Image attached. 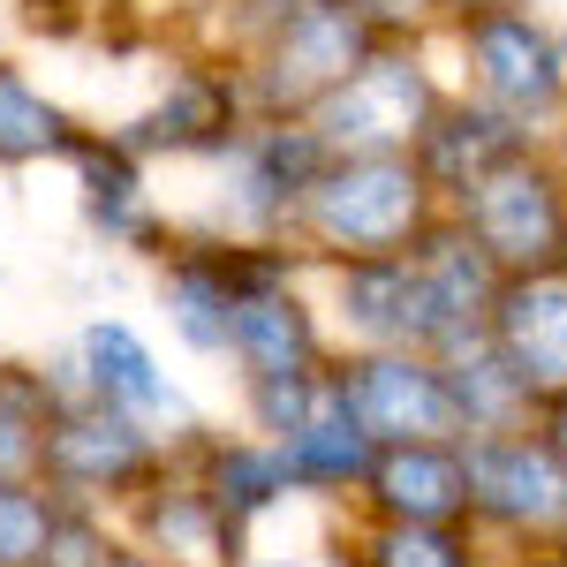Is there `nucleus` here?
<instances>
[{
  "label": "nucleus",
  "mask_w": 567,
  "mask_h": 567,
  "mask_svg": "<svg viewBox=\"0 0 567 567\" xmlns=\"http://www.w3.org/2000/svg\"><path fill=\"white\" fill-rule=\"evenodd\" d=\"M303 219L326 250L349 265L363 258H409L432 235V182L416 159H333L310 182Z\"/></svg>",
  "instance_id": "nucleus-1"
},
{
  "label": "nucleus",
  "mask_w": 567,
  "mask_h": 567,
  "mask_svg": "<svg viewBox=\"0 0 567 567\" xmlns=\"http://www.w3.org/2000/svg\"><path fill=\"white\" fill-rule=\"evenodd\" d=\"M333 401L349 409L371 446H462V401L446 386V363L416 349H363L333 379Z\"/></svg>",
  "instance_id": "nucleus-2"
},
{
  "label": "nucleus",
  "mask_w": 567,
  "mask_h": 567,
  "mask_svg": "<svg viewBox=\"0 0 567 567\" xmlns=\"http://www.w3.org/2000/svg\"><path fill=\"white\" fill-rule=\"evenodd\" d=\"M432 122H439V91L424 76V61L371 53L349 84L310 114V136L326 144V159H416Z\"/></svg>",
  "instance_id": "nucleus-3"
},
{
  "label": "nucleus",
  "mask_w": 567,
  "mask_h": 567,
  "mask_svg": "<svg viewBox=\"0 0 567 567\" xmlns=\"http://www.w3.org/2000/svg\"><path fill=\"white\" fill-rule=\"evenodd\" d=\"M462 227H470V243L507 280L545 272V265H567V182H560V167L537 159V152L507 159L499 175H484L462 197Z\"/></svg>",
  "instance_id": "nucleus-4"
},
{
  "label": "nucleus",
  "mask_w": 567,
  "mask_h": 567,
  "mask_svg": "<svg viewBox=\"0 0 567 567\" xmlns=\"http://www.w3.org/2000/svg\"><path fill=\"white\" fill-rule=\"evenodd\" d=\"M470 515L515 529V537H553L567 545V462L545 446V432L470 439Z\"/></svg>",
  "instance_id": "nucleus-5"
},
{
  "label": "nucleus",
  "mask_w": 567,
  "mask_h": 567,
  "mask_svg": "<svg viewBox=\"0 0 567 567\" xmlns=\"http://www.w3.org/2000/svg\"><path fill=\"white\" fill-rule=\"evenodd\" d=\"M462 53H470V76H477L484 106H499V114H515V122H553L567 106L560 39H553L529 8L462 23Z\"/></svg>",
  "instance_id": "nucleus-6"
},
{
  "label": "nucleus",
  "mask_w": 567,
  "mask_h": 567,
  "mask_svg": "<svg viewBox=\"0 0 567 567\" xmlns=\"http://www.w3.org/2000/svg\"><path fill=\"white\" fill-rule=\"evenodd\" d=\"M363 61H371V16L355 0H303L280 23V39H272V61H265L258 91L272 106H310L318 114Z\"/></svg>",
  "instance_id": "nucleus-7"
},
{
  "label": "nucleus",
  "mask_w": 567,
  "mask_h": 567,
  "mask_svg": "<svg viewBox=\"0 0 567 567\" xmlns=\"http://www.w3.org/2000/svg\"><path fill=\"white\" fill-rule=\"evenodd\" d=\"M492 349L515 363V379L545 401L567 393V265H545V272H523L499 288L492 303Z\"/></svg>",
  "instance_id": "nucleus-8"
},
{
  "label": "nucleus",
  "mask_w": 567,
  "mask_h": 567,
  "mask_svg": "<svg viewBox=\"0 0 567 567\" xmlns=\"http://www.w3.org/2000/svg\"><path fill=\"white\" fill-rule=\"evenodd\" d=\"M341 318H349V333H363L371 349H416V355L446 349V318H439L416 258L349 265V272H341Z\"/></svg>",
  "instance_id": "nucleus-9"
},
{
  "label": "nucleus",
  "mask_w": 567,
  "mask_h": 567,
  "mask_svg": "<svg viewBox=\"0 0 567 567\" xmlns=\"http://www.w3.org/2000/svg\"><path fill=\"white\" fill-rule=\"evenodd\" d=\"M523 152H529V122H515V114H499V106L477 99V106H439V122L416 144V167H424L432 189H446L462 205L484 175H499Z\"/></svg>",
  "instance_id": "nucleus-10"
},
{
  "label": "nucleus",
  "mask_w": 567,
  "mask_h": 567,
  "mask_svg": "<svg viewBox=\"0 0 567 567\" xmlns=\"http://www.w3.org/2000/svg\"><path fill=\"white\" fill-rule=\"evenodd\" d=\"M371 499L386 523L454 529L470 515V462H462V446H379Z\"/></svg>",
  "instance_id": "nucleus-11"
},
{
  "label": "nucleus",
  "mask_w": 567,
  "mask_h": 567,
  "mask_svg": "<svg viewBox=\"0 0 567 567\" xmlns=\"http://www.w3.org/2000/svg\"><path fill=\"white\" fill-rule=\"evenodd\" d=\"M227 349L250 363V379H318L310 371V355H318V326H310V310L296 296H250V303H235V333H227Z\"/></svg>",
  "instance_id": "nucleus-12"
},
{
  "label": "nucleus",
  "mask_w": 567,
  "mask_h": 567,
  "mask_svg": "<svg viewBox=\"0 0 567 567\" xmlns=\"http://www.w3.org/2000/svg\"><path fill=\"white\" fill-rule=\"evenodd\" d=\"M84 363H91V386L106 393V401H122V409H152V416H167V424H189V401L159 379L152 349L136 341L122 318H99V326L84 333Z\"/></svg>",
  "instance_id": "nucleus-13"
},
{
  "label": "nucleus",
  "mask_w": 567,
  "mask_h": 567,
  "mask_svg": "<svg viewBox=\"0 0 567 567\" xmlns=\"http://www.w3.org/2000/svg\"><path fill=\"white\" fill-rule=\"evenodd\" d=\"M45 462L76 484H122L144 470V432L130 416H114V409L106 416H61L45 432Z\"/></svg>",
  "instance_id": "nucleus-14"
},
{
  "label": "nucleus",
  "mask_w": 567,
  "mask_h": 567,
  "mask_svg": "<svg viewBox=\"0 0 567 567\" xmlns=\"http://www.w3.org/2000/svg\"><path fill=\"white\" fill-rule=\"evenodd\" d=\"M280 454H288L296 484H371V470H379V446H371L363 424L333 401V386H326V401H318V416H310Z\"/></svg>",
  "instance_id": "nucleus-15"
},
{
  "label": "nucleus",
  "mask_w": 567,
  "mask_h": 567,
  "mask_svg": "<svg viewBox=\"0 0 567 567\" xmlns=\"http://www.w3.org/2000/svg\"><path fill=\"white\" fill-rule=\"evenodd\" d=\"M213 499L227 507V515H265L288 484H296V470H288V454L280 446H227L219 454V470H213Z\"/></svg>",
  "instance_id": "nucleus-16"
},
{
  "label": "nucleus",
  "mask_w": 567,
  "mask_h": 567,
  "mask_svg": "<svg viewBox=\"0 0 567 567\" xmlns=\"http://www.w3.org/2000/svg\"><path fill=\"white\" fill-rule=\"evenodd\" d=\"M363 567H477L470 529H424V523H379L363 545Z\"/></svg>",
  "instance_id": "nucleus-17"
},
{
  "label": "nucleus",
  "mask_w": 567,
  "mask_h": 567,
  "mask_svg": "<svg viewBox=\"0 0 567 567\" xmlns=\"http://www.w3.org/2000/svg\"><path fill=\"white\" fill-rule=\"evenodd\" d=\"M219 130H227V84H213V76H182L175 99L144 122V136H130V144H219Z\"/></svg>",
  "instance_id": "nucleus-18"
},
{
  "label": "nucleus",
  "mask_w": 567,
  "mask_h": 567,
  "mask_svg": "<svg viewBox=\"0 0 567 567\" xmlns=\"http://www.w3.org/2000/svg\"><path fill=\"white\" fill-rule=\"evenodd\" d=\"M167 303H175V326H182L189 349H227V333H235V296L219 288L213 265H182Z\"/></svg>",
  "instance_id": "nucleus-19"
},
{
  "label": "nucleus",
  "mask_w": 567,
  "mask_h": 567,
  "mask_svg": "<svg viewBox=\"0 0 567 567\" xmlns=\"http://www.w3.org/2000/svg\"><path fill=\"white\" fill-rule=\"evenodd\" d=\"M53 144H69L61 106H45L23 76L0 69V159H39V152H53Z\"/></svg>",
  "instance_id": "nucleus-20"
},
{
  "label": "nucleus",
  "mask_w": 567,
  "mask_h": 567,
  "mask_svg": "<svg viewBox=\"0 0 567 567\" xmlns=\"http://www.w3.org/2000/svg\"><path fill=\"white\" fill-rule=\"evenodd\" d=\"M45 537H53L45 507L31 499V492L0 484V567H31V560H45Z\"/></svg>",
  "instance_id": "nucleus-21"
},
{
  "label": "nucleus",
  "mask_w": 567,
  "mask_h": 567,
  "mask_svg": "<svg viewBox=\"0 0 567 567\" xmlns=\"http://www.w3.org/2000/svg\"><path fill=\"white\" fill-rule=\"evenodd\" d=\"M84 182H91V213L99 219H114L136 197V175H130L122 152H84Z\"/></svg>",
  "instance_id": "nucleus-22"
},
{
  "label": "nucleus",
  "mask_w": 567,
  "mask_h": 567,
  "mask_svg": "<svg viewBox=\"0 0 567 567\" xmlns=\"http://www.w3.org/2000/svg\"><path fill=\"white\" fill-rule=\"evenodd\" d=\"M23 462H31V432H23V424H16V416H8V409H0V484L16 477V470H23Z\"/></svg>",
  "instance_id": "nucleus-23"
},
{
  "label": "nucleus",
  "mask_w": 567,
  "mask_h": 567,
  "mask_svg": "<svg viewBox=\"0 0 567 567\" xmlns=\"http://www.w3.org/2000/svg\"><path fill=\"white\" fill-rule=\"evenodd\" d=\"M432 8H454L462 23H477V16H515V8H529V0H432Z\"/></svg>",
  "instance_id": "nucleus-24"
},
{
  "label": "nucleus",
  "mask_w": 567,
  "mask_h": 567,
  "mask_svg": "<svg viewBox=\"0 0 567 567\" xmlns=\"http://www.w3.org/2000/svg\"><path fill=\"white\" fill-rule=\"evenodd\" d=\"M537 432H545V446L567 462V393H560V401H545V424H537Z\"/></svg>",
  "instance_id": "nucleus-25"
},
{
  "label": "nucleus",
  "mask_w": 567,
  "mask_h": 567,
  "mask_svg": "<svg viewBox=\"0 0 567 567\" xmlns=\"http://www.w3.org/2000/svg\"><path fill=\"white\" fill-rule=\"evenodd\" d=\"M106 567H167V560H144V553H114Z\"/></svg>",
  "instance_id": "nucleus-26"
},
{
  "label": "nucleus",
  "mask_w": 567,
  "mask_h": 567,
  "mask_svg": "<svg viewBox=\"0 0 567 567\" xmlns=\"http://www.w3.org/2000/svg\"><path fill=\"white\" fill-rule=\"evenodd\" d=\"M553 167H560V182H567V136H560V152H553Z\"/></svg>",
  "instance_id": "nucleus-27"
}]
</instances>
